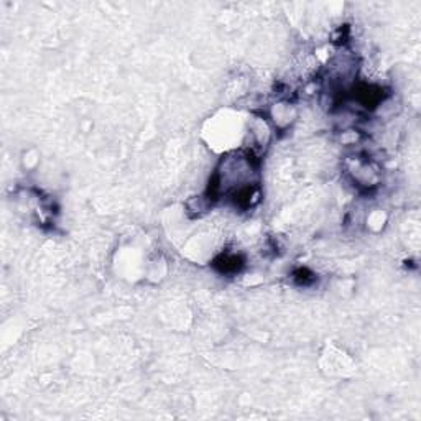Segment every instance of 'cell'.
<instances>
[{"mask_svg":"<svg viewBox=\"0 0 421 421\" xmlns=\"http://www.w3.org/2000/svg\"><path fill=\"white\" fill-rule=\"evenodd\" d=\"M217 262H222L221 270L225 271V273H229V271H237L242 266V260L237 257V255H224V257H221V260H217Z\"/></svg>","mask_w":421,"mask_h":421,"instance_id":"6da1fadb","label":"cell"}]
</instances>
